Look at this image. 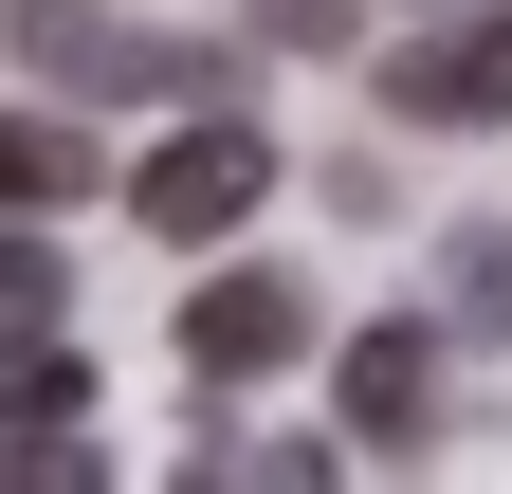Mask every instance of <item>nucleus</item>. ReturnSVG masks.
<instances>
[{"label": "nucleus", "mask_w": 512, "mask_h": 494, "mask_svg": "<svg viewBox=\"0 0 512 494\" xmlns=\"http://www.w3.org/2000/svg\"><path fill=\"white\" fill-rule=\"evenodd\" d=\"M256 202H275V129H256V110H202V129H165L147 165H128V220L183 238V257H202V238H238Z\"/></svg>", "instance_id": "1"}, {"label": "nucleus", "mask_w": 512, "mask_h": 494, "mask_svg": "<svg viewBox=\"0 0 512 494\" xmlns=\"http://www.w3.org/2000/svg\"><path fill=\"white\" fill-rule=\"evenodd\" d=\"M403 129H512V0H476V19H439V37H403L366 74Z\"/></svg>", "instance_id": "2"}, {"label": "nucleus", "mask_w": 512, "mask_h": 494, "mask_svg": "<svg viewBox=\"0 0 512 494\" xmlns=\"http://www.w3.org/2000/svg\"><path fill=\"white\" fill-rule=\"evenodd\" d=\"M348 458H421L439 440V312H384V330H348Z\"/></svg>", "instance_id": "3"}, {"label": "nucleus", "mask_w": 512, "mask_h": 494, "mask_svg": "<svg viewBox=\"0 0 512 494\" xmlns=\"http://www.w3.org/2000/svg\"><path fill=\"white\" fill-rule=\"evenodd\" d=\"M293 348H311L293 275H202L183 293V366H202V385H256V366H293Z\"/></svg>", "instance_id": "4"}, {"label": "nucleus", "mask_w": 512, "mask_h": 494, "mask_svg": "<svg viewBox=\"0 0 512 494\" xmlns=\"http://www.w3.org/2000/svg\"><path fill=\"white\" fill-rule=\"evenodd\" d=\"M55 202H92V129L74 110H0V220H55Z\"/></svg>", "instance_id": "5"}, {"label": "nucleus", "mask_w": 512, "mask_h": 494, "mask_svg": "<svg viewBox=\"0 0 512 494\" xmlns=\"http://www.w3.org/2000/svg\"><path fill=\"white\" fill-rule=\"evenodd\" d=\"M439 330H512V220H458V257H439Z\"/></svg>", "instance_id": "6"}, {"label": "nucleus", "mask_w": 512, "mask_h": 494, "mask_svg": "<svg viewBox=\"0 0 512 494\" xmlns=\"http://www.w3.org/2000/svg\"><path fill=\"white\" fill-rule=\"evenodd\" d=\"M55 293H74V257H55V238H0V348H37Z\"/></svg>", "instance_id": "7"}]
</instances>
